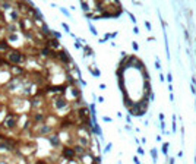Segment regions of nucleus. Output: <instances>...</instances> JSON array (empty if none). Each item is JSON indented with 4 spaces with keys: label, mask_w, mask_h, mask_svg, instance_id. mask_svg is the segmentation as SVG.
I'll return each mask as SVG.
<instances>
[{
    "label": "nucleus",
    "mask_w": 196,
    "mask_h": 164,
    "mask_svg": "<svg viewBox=\"0 0 196 164\" xmlns=\"http://www.w3.org/2000/svg\"><path fill=\"white\" fill-rule=\"evenodd\" d=\"M57 57H59V60L62 62V63H70V57L67 56V53L64 51V50H59V53H57Z\"/></svg>",
    "instance_id": "obj_4"
},
{
    "label": "nucleus",
    "mask_w": 196,
    "mask_h": 164,
    "mask_svg": "<svg viewBox=\"0 0 196 164\" xmlns=\"http://www.w3.org/2000/svg\"><path fill=\"white\" fill-rule=\"evenodd\" d=\"M19 123V117L16 116V113H12V114H6V117H4L3 120V125L8 129H15L16 126H18Z\"/></svg>",
    "instance_id": "obj_2"
},
{
    "label": "nucleus",
    "mask_w": 196,
    "mask_h": 164,
    "mask_svg": "<svg viewBox=\"0 0 196 164\" xmlns=\"http://www.w3.org/2000/svg\"><path fill=\"white\" fill-rule=\"evenodd\" d=\"M4 59L10 66H22L26 62V56L23 54V51L21 49H10L6 53Z\"/></svg>",
    "instance_id": "obj_1"
},
{
    "label": "nucleus",
    "mask_w": 196,
    "mask_h": 164,
    "mask_svg": "<svg viewBox=\"0 0 196 164\" xmlns=\"http://www.w3.org/2000/svg\"><path fill=\"white\" fill-rule=\"evenodd\" d=\"M62 155L64 157L66 160H73L75 157H76V154H75V149L73 148H70V147H63Z\"/></svg>",
    "instance_id": "obj_3"
},
{
    "label": "nucleus",
    "mask_w": 196,
    "mask_h": 164,
    "mask_svg": "<svg viewBox=\"0 0 196 164\" xmlns=\"http://www.w3.org/2000/svg\"><path fill=\"white\" fill-rule=\"evenodd\" d=\"M35 164H48L45 160H38V161H35Z\"/></svg>",
    "instance_id": "obj_5"
}]
</instances>
